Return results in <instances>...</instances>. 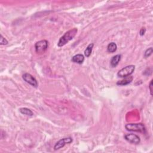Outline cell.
Returning a JSON list of instances; mask_svg holds the SVG:
<instances>
[{
	"label": "cell",
	"mask_w": 153,
	"mask_h": 153,
	"mask_svg": "<svg viewBox=\"0 0 153 153\" xmlns=\"http://www.w3.org/2000/svg\"><path fill=\"white\" fill-rule=\"evenodd\" d=\"M93 46H94V44H93V43H91V44H90L88 45V46L86 48V50H85V56H86L87 58H89L90 56L91 55Z\"/></svg>",
	"instance_id": "4fadbf2b"
},
{
	"label": "cell",
	"mask_w": 153,
	"mask_h": 153,
	"mask_svg": "<svg viewBox=\"0 0 153 153\" xmlns=\"http://www.w3.org/2000/svg\"><path fill=\"white\" fill-rule=\"evenodd\" d=\"M145 32H146L145 28L142 27V28L141 29L140 31V35L141 36H144V34H145Z\"/></svg>",
	"instance_id": "2e32d148"
},
{
	"label": "cell",
	"mask_w": 153,
	"mask_h": 153,
	"mask_svg": "<svg viewBox=\"0 0 153 153\" xmlns=\"http://www.w3.org/2000/svg\"><path fill=\"white\" fill-rule=\"evenodd\" d=\"M77 32L78 30L77 28H75L67 31L64 36L59 39L58 43V46L59 47L64 46L69 41H70L75 37Z\"/></svg>",
	"instance_id": "6da1fadb"
},
{
	"label": "cell",
	"mask_w": 153,
	"mask_h": 153,
	"mask_svg": "<svg viewBox=\"0 0 153 153\" xmlns=\"http://www.w3.org/2000/svg\"><path fill=\"white\" fill-rule=\"evenodd\" d=\"M149 89L150 91V94L151 96H152V80L151 81L150 85H149Z\"/></svg>",
	"instance_id": "e0dca14e"
},
{
	"label": "cell",
	"mask_w": 153,
	"mask_h": 153,
	"mask_svg": "<svg viewBox=\"0 0 153 153\" xmlns=\"http://www.w3.org/2000/svg\"><path fill=\"white\" fill-rule=\"evenodd\" d=\"M152 52H153L152 47H150V48H148V49H147V50H146L144 53V58H149L150 56L152 54Z\"/></svg>",
	"instance_id": "5bb4252c"
},
{
	"label": "cell",
	"mask_w": 153,
	"mask_h": 153,
	"mask_svg": "<svg viewBox=\"0 0 153 153\" xmlns=\"http://www.w3.org/2000/svg\"><path fill=\"white\" fill-rule=\"evenodd\" d=\"M117 49V44L114 43H110L107 46V51L109 53H114Z\"/></svg>",
	"instance_id": "7c38bea8"
},
{
	"label": "cell",
	"mask_w": 153,
	"mask_h": 153,
	"mask_svg": "<svg viewBox=\"0 0 153 153\" xmlns=\"http://www.w3.org/2000/svg\"><path fill=\"white\" fill-rule=\"evenodd\" d=\"M48 42L46 40H41L38 41L35 44V49L37 53H44L48 48Z\"/></svg>",
	"instance_id": "277c9868"
},
{
	"label": "cell",
	"mask_w": 153,
	"mask_h": 153,
	"mask_svg": "<svg viewBox=\"0 0 153 153\" xmlns=\"http://www.w3.org/2000/svg\"><path fill=\"white\" fill-rule=\"evenodd\" d=\"M124 139L131 144H139L141 142V139L138 135L133 134H127L124 136Z\"/></svg>",
	"instance_id": "52a82bcc"
},
{
	"label": "cell",
	"mask_w": 153,
	"mask_h": 153,
	"mask_svg": "<svg viewBox=\"0 0 153 153\" xmlns=\"http://www.w3.org/2000/svg\"><path fill=\"white\" fill-rule=\"evenodd\" d=\"M20 113L23 114V115H26L28 116H32L34 115V113L32 111L29 109V108H22L19 109Z\"/></svg>",
	"instance_id": "8fae6325"
},
{
	"label": "cell",
	"mask_w": 153,
	"mask_h": 153,
	"mask_svg": "<svg viewBox=\"0 0 153 153\" xmlns=\"http://www.w3.org/2000/svg\"><path fill=\"white\" fill-rule=\"evenodd\" d=\"M135 65H128L120 69L117 73V76H119V77L121 78L127 77V76H130L131 74H133V72L135 71Z\"/></svg>",
	"instance_id": "7a4b0ae2"
},
{
	"label": "cell",
	"mask_w": 153,
	"mask_h": 153,
	"mask_svg": "<svg viewBox=\"0 0 153 153\" xmlns=\"http://www.w3.org/2000/svg\"><path fill=\"white\" fill-rule=\"evenodd\" d=\"M125 128L130 132H144L145 131V126L142 123H129L126 124Z\"/></svg>",
	"instance_id": "3957f363"
},
{
	"label": "cell",
	"mask_w": 153,
	"mask_h": 153,
	"mask_svg": "<svg viewBox=\"0 0 153 153\" xmlns=\"http://www.w3.org/2000/svg\"><path fill=\"white\" fill-rule=\"evenodd\" d=\"M121 54H117L114 56H113L110 61L111 66L112 68L116 67L118 65H119V62L121 60Z\"/></svg>",
	"instance_id": "ba28073f"
},
{
	"label": "cell",
	"mask_w": 153,
	"mask_h": 153,
	"mask_svg": "<svg viewBox=\"0 0 153 153\" xmlns=\"http://www.w3.org/2000/svg\"><path fill=\"white\" fill-rule=\"evenodd\" d=\"M133 80V76H128L127 77H125L124 79L118 81L117 83V85H119V86H126L132 81Z\"/></svg>",
	"instance_id": "30bf717a"
},
{
	"label": "cell",
	"mask_w": 153,
	"mask_h": 153,
	"mask_svg": "<svg viewBox=\"0 0 153 153\" xmlns=\"http://www.w3.org/2000/svg\"><path fill=\"white\" fill-rule=\"evenodd\" d=\"M8 44V41L1 34V38H0V44L3 45H7Z\"/></svg>",
	"instance_id": "9a60e30c"
},
{
	"label": "cell",
	"mask_w": 153,
	"mask_h": 153,
	"mask_svg": "<svg viewBox=\"0 0 153 153\" xmlns=\"http://www.w3.org/2000/svg\"><path fill=\"white\" fill-rule=\"evenodd\" d=\"M72 62L78 64H82L85 61V56L81 54H77L72 58Z\"/></svg>",
	"instance_id": "9c48e42d"
},
{
	"label": "cell",
	"mask_w": 153,
	"mask_h": 153,
	"mask_svg": "<svg viewBox=\"0 0 153 153\" xmlns=\"http://www.w3.org/2000/svg\"><path fill=\"white\" fill-rule=\"evenodd\" d=\"M73 140L71 137L65 138L63 139H61L58 142L56 143L54 146V150H58L62 148H63L66 144H69L72 142Z\"/></svg>",
	"instance_id": "5b68a950"
},
{
	"label": "cell",
	"mask_w": 153,
	"mask_h": 153,
	"mask_svg": "<svg viewBox=\"0 0 153 153\" xmlns=\"http://www.w3.org/2000/svg\"><path fill=\"white\" fill-rule=\"evenodd\" d=\"M22 78L23 80L26 83H27L28 84L31 85L34 87H37L38 85L37 80L35 79L31 74L29 73H25L22 75Z\"/></svg>",
	"instance_id": "8992f818"
}]
</instances>
